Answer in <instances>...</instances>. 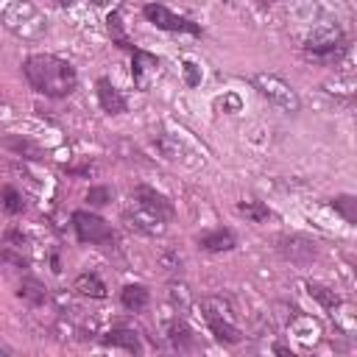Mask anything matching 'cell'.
<instances>
[{
    "instance_id": "cell-1",
    "label": "cell",
    "mask_w": 357,
    "mask_h": 357,
    "mask_svg": "<svg viewBox=\"0 0 357 357\" xmlns=\"http://www.w3.org/2000/svg\"><path fill=\"white\" fill-rule=\"evenodd\" d=\"M22 75L45 98H67L78 86V73L67 59L53 53H33L22 61Z\"/></svg>"
},
{
    "instance_id": "cell-2",
    "label": "cell",
    "mask_w": 357,
    "mask_h": 357,
    "mask_svg": "<svg viewBox=\"0 0 357 357\" xmlns=\"http://www.w3.org/2000/svg\"><path fill=\"white\" fill-rule=\"evenodd\" d=\"M170 218H173V204L162 192L145 184L131 190V209L126 212V220L131 223V229L142 234H162Z\"/></svg>"
},
{
    "instance_id": "cell-3",
    "label": "cell",
    "mask_w": 357,
    "mask_h": 357,
    "mask_svg": "<svg viewBox=\"0 0 357 357\" xmlns=\"http://www.w3.org/2000/svg\"><path fill=\"white\" fill-rule=\"evenodd\" d=\"M0 25L22 42H36L47 31L45 14L31 0H6L0 8Z\"/></svg>"
},
{
    "instance_id": "cell-4",
    "label": "cell",
    "mask_w": 357,
    "mask_h": 357,
    "mask_svg": "<svg viewBox=\"0 0 357 357\" xmlns=\"http://www.w3.org/2000/svg\"><path fill=\"white\" fill-rule=\"evenodd\" d=\"M201 312H204V321H206L209 332L215 335V340H220L226 346H237L243 340V332L231 318L229 301H223L218 296H209V298L201 301Z\"/></svg>"
},
{
    "instance_id": "cell-5",
    "label": "cell",
    "mask_w": 357,
    "mask_h": 357,
    "mask_svg": "<svg viewBox=\"0 0 357 357\" xmlns=\"http://www.w3.org/2000/svg\"><path fill=\"white\" fill-rule=\"evenodd\" d=\"M251 86H254L268 103H273L276 109H282V112H287V114H293V112L301 109V100H298L296 89H293L284 78H279V75L257 73V75L251 78Z\"/></svg>"
},
{
    "instance_id": "cell-6",
    "label": "cell",
    "mask_w": 357,
    "mask_h": 357,
    "mask_svg": "<svg viewBox=\"0 0 357 357\" xmlns=\"http://www.w3.org/2000/svg\"><path fill=\"white\" fill-rule=\"evenodd\" d=\"M304 50L312 59H335V56H340L346 50V36L335 22H326V25H318L307 36Z\"/></svg>"
},
{
    "instance_id": "cell-7",
    "label": "cell",
    "mask_w": 357,
    "mask_h": 357,
    "mask_svg": "<svg viewBox=\"0 0 357 357\" xmlns=\"http://www.w3.org/2000/svg\"><path fill=\"white\" fill-rule=\"evenodd\" d=\"M73 229H75L81 243H92V245H112L114 243L112 226L100 215H92L86 209L73 212Z\"/></svg>"
},
{
    "instance_id": "cell-8",
    "label": "cell",
    "mask_w": 357,
    "mask_h": 357,
    "mask_svg": "<svg viewBox=\"0 0 357 357\" xmlns=\"http://www.w3.org/2000/svg\"><path fill=\"white\" fill-rule=\"evenodd\" d=\"M142 14H145V20L151 22V25H156V28H162V31H173V33H201V25L198 22H192V20H187V17H181V14H176V11H170L167 6H162V3H145L142 6Z\"/></svg>"
},
{
    "instance_id": "cell-9",
    "label": "cell",
    "mask_w": 357,
    "mask_h": 357,
    "mask_svg": "<svg viewBox=\"0 0 357 357\" xmlns=\"http://www.w3.org/2000/svg\"><path fill=\"white\" fill-rule=\"evenodd\" d=\"M276 243H279V245H276L279 254H282L284 259L296 262V265H307V262H312L315 254H318L315 243H312L310 237H301V234H282Z\"/></svg>"
},
{
    "instance_id": "cell-10",
    "label": "cell",
    "mask_w": 357,
    "mask_h": 357,
    "mask_svg": "<svg viewBox=\"0 0 357 357\" xmlns=\"http://www.w3.org/2000/svg\"><path fill=\"white\" fill-rule=\"evenodd\" d=\"M159 67H162V61H159L153 53H145V50H137V47H134L131 75H134V84H137L139 89H148V86H151V81L162 73Z\"/></svg>"
},
{
    "instance_id": "cell-11",
    "label": "cell",
    "mask_w": 357,
    "mask_h": 357,
    "mask_svg": "<svg viewBox=\"0 0 357 357\" xmlns=\"http://www.w3.org/2000/svg\"><path fill=\"white\" fill-rule=\"evenodd\" d=\"M98 100H100V109L106 112V114H123L126 112V98L120 95V89L109 81V78H98Z\"/></svg>"
},
{
    "instance_id": "cell-12",
    "label": "cell",
    "mask_w": 357,
    "mask_h": 357,
    "mask_svg": "<svg viewBox=\"0 0 357 357\" xmlns=\"http://www.w3.org/2000/svg\"><path fill=\"white\" fill-rule=\"evenodd\" d=\"M198 245L204 251H231L237 245V237L231 229H212L206 234H198Z\"/></svg>"
},
{
    "instance_id": "cell-13",
    "label": "cell",
    "mask_w": 357,
    "mask_h": 357,
    "mask_svg": "<svg viewBox=\"0 0 357 357\" xmlns=\"http://www.w3.org/2000/svg\"><path fill=\"white\" fill-rule=\"evenodd\" d=\"M103 343H106V346H117V349H126V351H131V354H139V351H142L139 335H137L134 329H126V326H120V329H112V332H106Z\"/></svg>"
},
{
    "instance_id": "cell-14",
    "label": "cell",
    "mask_w": 357,
    "mask_h": 357,
    "mask_svg": "<svg viewBox=\"0 0 357 357\" xmlns=\"http://www.w3.org/2000/svg\"><path fill=\"white\" fill-rule=\"evenodd\" d=\"M148 301H151V296H148V290H145L142 284H126V287L120 290V304H123L128 312H142V310L148 307Z\"/></svg>"
},
{
    "instance_id": "cell-15",
    "label": "cell",
    "mask_w": 357,
    "mask_h": 357,
    "mask_svg": "<svg viewBox=\"0 0 357 357\" xmlns=\"http://www.w3.org/2000/svg\"><path fill=\"white\" fill-rule=\"evenodd\" d=\"M73 290L78 296H86V298H106V284L100 282L98 273H81L75 282H73Z\"/></svg>"
},
{
    "instance_id": "cell-16",
    "label": "cell",
    "mask_w": 357,
    "mask_h": 357,
    "mask_svg": "<svg viewBox=\"0 0 357 357\" xmlns=\"http://www.w3.org/2000/svg\"><path fill=\"white\" fill-rule=\"evenodd\" d=\"M17 293H20V298L28 301L31 307H42V304L47 301V287H45L39 279H31V276L22 279V284H20Z\"/></svg>"
},
{
    "instance_id": "cell-17",
    "label": "cell",
    "mask_w": 357,
    "mask_h": 357,
    "mask_svg": "<svg viewBox=\"0 0 357 357\" xmlns=\"http://www.w3.org/2000/svg\"><path fill=\"white\" fill-rule=\"evenodd\" d=\"M167 340H170V343H173V349H178V351L192 349V343H195V337H192L190 326H187L181 318H176V321L167 326Z\"/></svg>"
},
{
    "instance_id": "cell-18",
    "label": "cell",
    "mask_w": 357,
    "mask_h": 357,
    "mask_svg": "<svg viewBox=\"0 0 357 357\" xmlns=\"http://www.w3.org/2000/svg\"><path fill=\"white\" fill-rule=\"evenodd\" d=\"M307 293H310L324 310H329V312H335V307H340V296H337L335 290H329L326 284H321V282H307Z\"/></svg>"
},
{
    "instance_id": "cell-19",
    "label": "cell",
    "mask_w": 357,
    "mask_h": 357,
    "mask_svg": "<svg viewBox=\"0 0 357 357\" xmlns=\"http://www.w3.org/2000/svg\"><path fill=\"white\" fill-rule=\"evenodd\" d=\"M237 212L245 215V218L254 220V223H262V220L271 218V209H268L262 201H254V198H251V201H240V204H237Z\"/></svg>"
},
{
    "instance_id": "cell-20",
    "label": "cell",
    "mask_w": 357,
    "mask_h": 357,
    "mask_svg": "<svg viewBox=\"0 0 357 357\" xmlns=\"http://www.w3.org/2000/svg\"><path fill=\"white\" fill-rule=\"evenodd\" d=\"M332 206H335V212H340L343 215V220L346 223H357V198L354 195H337V198H332Z\"/></svg>"
},
{
    "instance_id": "cell-21",
    "label": "cell",
    "mask_w": 357,
    "mask_h": 357,
    "mask_svg": "<svg viewBox=\"0 0 357 357\" xmlns=\"http://www.w3.org/2000/svg\"><path fill=\"white\" fill-rule=\"evenodd\" d=\"M106 25H109V33H112V39L120 45V47H128V50H134V45L128 42V36L123 33V20H120V11H112L109 17H106Z\"/></svg>"
},
{
    "instance_id": "cell-22",
    "label": "cell",
    "mask_w": 357,
    "mask_h": 357,
    "mask_svg": "<svg viewBox=\"0 0 357 357\" xmlns=\"http://www.w3.org/2000/svg\"><path fill=\"white\" fill-rule=\"evenodd\" d=\"M6 148L17 151L20 156H22V153H28V159H39V156H42V151H39L33 142H28V139H20V137H6Z\"/></svg>"
},
{
    "instance_id": "cell-23",
    "label": "cell",
    "mask_w": 357,
    "mask_h": 357,
    "mask_svg": "<svg viewBox=\"0 0 357 357\" xmlns=\"http://www.w3.org/2000/svg\"><path fill=\"white\" fill-rule=\"evenodd\" d=\"M0 198H3V206H6L8 212H14V215L25 209V198H22V195H20V192H17L14 187H3Z\"/></svg>"
},
{
    "instance_id": "cell-24",
    "label": "cell",
    "mask_w": 357,
    "mask_h": 357,
    "mask_svg": "<svg viewBox=\"0 0 357 357\" xmlns=\"http://www.w3.org/2000/svg\"><path fill=\"white\" fill-rule=\"evenodd\" d=\"M112 190L109 187H89V192H86V201L92 204V206H100V204H106V201H112Z\"/></svg>"
},
{
    "instance_id": "cell-25",
    "label": "cell",
    "mask_w": 357,
    "mask_h": 357,
    "mask_svg": "<svg viewBox=\"0 0 357 357\" xmlns=\"http://www.w3.org/2000/svg\"><path fill=\"white\" fill-rule=\"evenodd\" d=\"M184 73H187V84H190V86H195V84L201 81V73H198V67H195L192 61H184Z\"/></svg>"
},
{
    "instance_id": "cell-26",
    "label": "cell",
    "mask_w": 357,
    "mask_h": 357,
    "mask_svg": "<svg viewBox=\"0 0 357 357\" xmlns=\"http://www.w3.org/2000/svg\"><path fill=\"white\" fill-rule=\"evenodd\" d=\"M162 262L167 265V271H181V257L178 254H162Z\"/></svg>"
},
{
    "instance_id": "cell-27",
    "label": "cell",
    "mask_w": 357,
    "mask_h": 357,
    "mask_svg": "<svg viewBox=\"0 0 357 357\" xmlns=\"http://www.w3.org/2000/svg\"><path fill=\"white\" fill-rule=\"evenodd\" d=\"M257 3H259V8H268V6L273 3V0H257Z\"/></svg>"
},
{
    "instance_id": "cell-28",
    "label": "cell",
    "mask_w": 357,
    "mask_h": 357,
    "mask_svg": "<svg viewBox=\"0 0 357 357\" xmlns=\"http://www.w3.org/2000/svg\"><path fill=\"white\" fill-rule=\"evenodd\" d=\"M86 3H95V6H100V3H103V0H86Z\"/></svg>"
}]
</instances>
